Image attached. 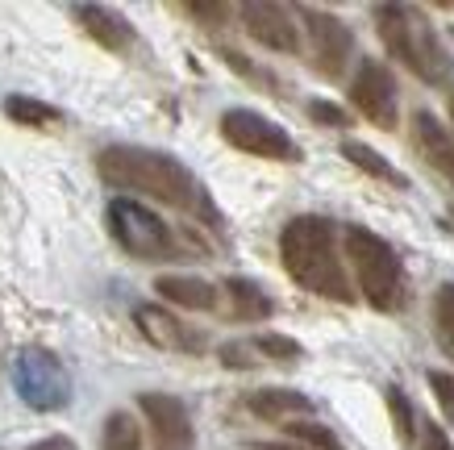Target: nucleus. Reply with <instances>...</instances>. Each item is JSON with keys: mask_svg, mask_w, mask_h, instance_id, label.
Wrapping results in <instances>:
<instances>
[{"mask_svg": "<svg viewBox=\"0 0 454 450\" xmlns=\"http://www.w3.org/2000/svg\"><path fill=\"white\" fill-rule=\"evenodd\" d=\"M279 263L313 296H325L333 304L355 300L346 259L338 250V225L330 217H292L279 233Z\"/></svg>", "mask_w": 454, "mask_h": 450, "instance_id": "nucleus-1", "label": "nucleus"}, {"mask_svg": "<svg viewBox=\"0 0 454 450\" xmlns=\"http://www.w3.org/2000/svg\"><path fill=\"white\" fill-rule=\"evenodd\" d=\"M100 176L113 188L138 192V196H151V201H163L171 209H192L200 188H196V176L188 167L163 154V150H142V146H109L100 150Z\"/></svg>", "mask_w": 454, "mask_h": 450, "instance_id": "nucleus-2", "label": "nucleus"}, {"mask_svg": "<svg viewBox=\"0 0 454 450\" xmlns=\"http://www.w3.org/2000/svg\"><path fill=\"white\" fill-rule=\"evenodd\" d=\"M375 29H380V42H384L387 55L396 59L400 67L413 71L421 83L442 88V83L450 80V55H446L438 29L429 26V17L421 9L380 4L375 9Z\"/></svg>", "mask_w": 454, "mask_h": 450, "instance_id": "nucleus-3", "label": "nucleus"}, {"mask_svg": "<svg viewBox=\"0 0 454 450\" xmlns=\"http://www.w3.org/2000/svg\"><path fill=\"white\" fill-rule=\"evenodd\" d=\"M342 259L355 272V288L363 292V300L372 304L375 313H396L409 288H404V263L392 250V242H384L380 233L363 230V225H346L342 230Z\"/></svg>", "mask_w": 454, "mask_h": 450, "instance_id": "nucleus-4", "label": "nucleus"}, {"mask_svg": "<svg viewBox=\"0 0 454 450\" xmlns=\"http://www.w3.org/2000/svg\"><path fill=\"white\" fill-rule=\"evenodd\" d=\"M109 230L125 255L134 259H176V233L167 221H159L146 205L117 196L109 205Z\"/></svg>", "mask_w": 454, "mask_h": 450, "instance_id": "nucleus-5", "label": "nucleus"}, {"mask_svg": "<svg viewBox=\"0 0 454 450\" xmlns=\"http://www.w3.org/2000/svg\"><path fill=\"white\" fill-rule=\"evenodd\" d=\"M13 383L34 413H59L71 400V375L51 351H21L13 363Z\"/></svg>", "mask_w": 454, "mask_h": 450, "instance_id": "nucleus-6", "label": "nucleus"}, {"mask_svg": "<svg viewBox=\"0 0 454 450\" xmlns=\"http://www.w3.org/2000/svg\"><path fill=\"white\" fill-rule=\"evenodd\" d=\"M221 134H225L230 146L242 150V154L279 159V163H296V159H301V146L292 142L288 130L254 109H225L221 113Z\"/></svg>", "mask_w": 454, "mask_h": 450, "instance_id": "nucleus-7", "label": "nucleus"}, {"mask_svg": "<svg viewBox=\"0 0 454 450\" xmlns=\"http://www.w3.org/2000/svg\"><path fill=\"white\" fill-rule=\"evenodd\" d=\"M350 105H355L375 130H396V80L380 59H363L350 80Z\"/></svg>", "mask_w": 454, "mask_h": 450, "instance_id": "nucleus-8", "label": "nucleus"}, {"mask_svg": "<svg viewBox=\"0 0 454 450\" xmlns=\"http://www.w3.org/2000/svg\"><path fill=\"white\" fill-rule=\"evenodd\" d=\"M304 29H309V46H313V67L321 75L338 80L350 59H355V34L346 21H338L333 13H321V9H304Z\"/></svg>", "mask_w": 454, "mask_h": 450, "instance_id": "nucleus-9", "label": "nucleus"}, {"mask_svg": "<svg viewBox=\"0 0 454 450\" xmlns=\"http://www.w3.org/2000/svg\"><path fill=\"white\" fill-rule=\"evenodd\" d=\"M138 409L146 413L154 434V450H192V422H188V409L184 400L163 392H142Z\"/></svg>", "mask_w": 454, "mask_h": 450, "instance_id": "nucleus-10", "label": "nucleus"}, {"mask_svg": "<svg viewBox=\"0 0 454 450\" xmlns=\"http://www.w3.org/2000/svg\"><path fill=\"white\" fill-rule=\"evenodd\" d=\"M250 38L262 42L267 51L279 55H301V21H292V9L284 4H242Z\"/></svg>", "mask_w": 454, "mask_h": 450, "instance_id": "nucleus-11", "label": "nucleus"}, {"mask_svg": "<svg viewBox=\"0 0 454 450\" xmlns=\"http://www.w3.org/2000/svg\"><path fill=\"white\" fill-rule=\"evenodd\" d=\"M304 351L296 338L284 334H259L247 342H225L221 346V363L225 367H259V363H296Z\"/></svg>", "mask_w": 454, "mask_h": 450, "instance_id": "nucleus-12", "label": "nucleus"}, {"mask_svg": "<svg viewBox=\"0 0 454 450\" xmlns=\"http://www.w3.org/2000/svg\"><path fill=\"white\" fill-rule=\"evenodd\" d=\"M413 142H417V150H421V159H426L454 192V138H450V130H446L429 109H421L413 117Z\"/></svg>", "mask_w": 454, "mask_h": 450, "instance_id": "nucleus-13", "label": "nucleus"}, {"mask_svg": "<svg viewBox=\"0 0 454 450\" xmlns=\"http://www.w3.org/2000/svg\"><path fill=\"white\" fill-rule=\"evenodd\" d=\"M247 405H250L254 417H262V422H279V425L304 422V417H313L317 413L313 400H309L304 392H292V388H262V392L250 396Z\"/></svg>", "mask_w": 454, "mask_h": 450, "instance_id": "nucleus-14", "label": "nucleus"}, {"mask_svg": "<svg viewBox=\"0 0 454 450\" xmlns=\"http://www.w3.org/2000/svg\"><path fill=\"white\" fill-rule=\"evenodd\" d=\"M134 321H138L142 338L154 342V346H163V351H192V346H200V338H196L192 329L184 326V321H176L167 309L142 304L138 313H134Z\"/></svg>", "mask_w": 454, "mask_h": 450, "instance_id": "nucleus-15", "label": "nucleus"}, {"mask_svg": "<svg viewBox=\"0 0 454 450\" xmlns=\"http://www.w3.org/2000/svg\"><path fill=\"white\" fill-rule=\"evenodd\" d=\"M159 296L179 304V309H188V313H208V309H217V288L205 284V280H196V275H159Z\"/></svg>", "mask_w": 454, "mask_h": 450, "instance_id": "nucleus-16", "label": "nucleus"}, {"mask_svg": "<svg viewBox=\"0 0 454 450\" xmlns=\"http://www.w3.org/2000/svg\"><path fill=\"white\" fill-rule=\"evenodd\" d=\"M75 17H80L83 29H88V34H92L105 51H125V46L134 42V26H129L121 13H113V9H100V4H80V9H75Z\"/></svg>", "mask_w": 454, "mask_h": 450, "instance_id": "nucleus-17", "label": "nucleus"}, {"mask_svg": "<svg viewBox=\"0 0 454 450\" xmlns=\"http://www.w3.org/2000/svg\"><path fill=\"white\" fill-rule=\"evenodd\" d=\"M225 292H230V304H234L238 321H262V317H271V309H276L271 296L259 284H250V280H230Z\"/></svg>", "mask_w": 454, "mask_h": 450, "instance_id": "nucleus-18", "label": "nucleus"}, {"mask_svg": "<svg viewBox=\"0 0 454 450\" xmlns=\"http://www.w3.org/2000/svg\"><path fill=\"white\" fill-rule=\"evenodd\" d=\"M342 154H346V163L363 167L367 176L384 179V184H392V188H409V179H404V171H396V167L387 163L384 154H375V150L367 146V142H342Z\"/></svg>", "mask_w": 454, "mask_h": 450, "instance_id": "nucleus-19", "label": "nucleus"}, {"mask_svg": "<svg viewBox=\"0 0 454 450\" xmlns=\"http://www.w3.org/2000/svg\"><path fill=\"white\" fill-rule=\"evenodd\" d=\"M100 450H142V425L134 413H109L105 422V434H100Z\"/></svg>", "mask_w": 454, "mask_h": 450, "instance_id": "nucleus-20", "label": "nucleus"}, {"mask_svg": "<svg viewBox=\"0 0 454 450\" xmlns=\"http://www.w3.org/2000/svg\"><path fill=\"white\" fill-rule=\"evenodd\" d=\"M284 434L296 438V442H304V450H342L338 434L325 430L321 422H288L284 425Z\"/></svg>", "mask_w": 454, "mask_h": 450, "instance_id": "nucleus-21", "label": "nucleus"}, {"mask_svg": "<svg viewBox=\"0 0 454 450\" xmlns=\"http://www.w3.org/2000/svg\"><path fill=\"white\" fill-rule=\"evenodd\" d=\"M4 113H9L13 122H21V125H51V122H59V109L42 105V100H29V96H9V100H4Z\"/></svg>", "mask_w": 454, "mask_h": 450, "instance_id": "nucleus-22", "label": "nucleus"}, {"mask_svg": "<svg viewBox=\"0 0 454 450\" xmlns=\"http://www.w3.org/2000/svg\"><path fill=\"white\" fill-rule=\"evenodd\" d=\"M387 409H392V417H396V434L404 438V442H413L417 438V422H421V413L413 409V405H409V400H404V392H400V388H387Z\"/></svg>", "mask_w": 454, "mask_h": 450, "instance_id": "nucleus-23", "label": "nucleus"}, {"mask_svg": "<svg viewBox=\"0 0 454 450\" xmlns=\"http://www.w3.org/2000/svg\"><path fill=\"white\" fill-rule=\"evenodd\" d=\"M434 326H438L442 342L454 351V284H442L434 292Z\"/></svg>", "mask_w": 454, "mask_h": 450, "instance_id": "nucleus-24", "label": "nucleus"}, {"mask_svg": "<svg viewBox=\"0 0 454 450\" xmlns=\"http://www.w3.org/2000/svg\"><path fill=\"white\" fill-rule=\"evenodd\" d=\"M429 388H434V400H438L442 417H446L454 430V375L450 371H429Z\"/></svg>", "mask_w": 454, "mask_h": 450, "instance_id": "nucleus-25", "label": "nucleus"}, {"mask_svg": "<svg viewBox=\"0 0 454 450\" xmlns=\"http://www.w3.org/2000/svg\"><path fill=\"white\" fill-rule=\"evenodd\" d=\"M413 450H454V442H450V434L442 430L438 422H417V438H413Z\"/></svg>", "mask_w": 454, "mask_h": 450, "instance_id": "nucleus-26", "label": "nucleus"}, {"mask_svg": "<svg viewBox=\"0 0 454 450\" xmlns=\"http://www.w3.org/2000/svg\"><path fill=\"white\" fill-rule=\"evenodd\" d=\"M309 113H313V122L330 125V130H342V125H350L346 109H338V105H330V100H313V105H309Z\"/></svg>", "mask_w": 454, "mask_h": 450, "instance_id": "nucleus-27", "label": "nucleus"}, {"mask_svg": "<svg viewBox=\"0 0 454 450\" xmlns=\"http://www.w3.org/2000/svg\"><path fill=\"white\" fill-rule=\"evenodd\" d=\"M38 450H71V446H67V442H63V438H55V442H42Z\"/></svg>", "mask_w": 454, "mask_h": 450, "instance_id": "nucleus-28", "label": "nucleus"}, {"mask_svg": "<svg viewBox=\"0 0 454 450\" xmlns=\"http://www.w3.org/2000/svg\"><path fill=\"white\" fill-rule=\"evenodd\" d=\"M267 450H301V446H267Z\"/></svg>", "mask_w": 454, "mask_h": 450, "instance_id": "nucleus-29", "label": "nucleus"}, {"mask_svg": "<svg viewBox=\"0 0 454 450\" xmlns=\"http://www.w3.org/2000/svg\"><path fill=\"white\" fill-rule=\"evenodd\" d=\"M450 117H454V96H450Z\"/></svg>", "mask_w": 454, "mask_h": 450, "instance_id": "nucleus-30", "label": "nucleus"}]
</instances>
